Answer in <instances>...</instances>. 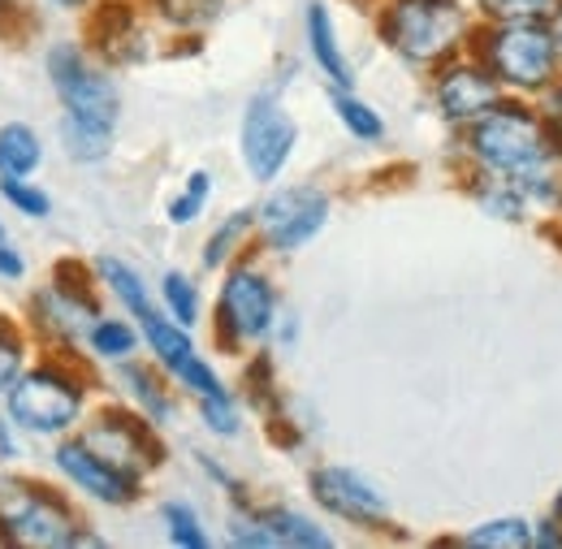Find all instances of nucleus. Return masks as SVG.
Here are the masks:
<instances>
[{
    "label": "nucleus",
    "instance_id": "79ce46f5",
    "mask_svg": "<svg viewBox=\"0 0 562 549\" xmlns=\"http://www.w3.org/2000/svg\"><path fill=\"white\" fill-rule=\"evenodd\" d=\"M550 519H554V524L562 528V489L554 493V502H550Z\"/></svg>",
    "mask_w": 562,
    "mask_h": 549
},
{
    "label": "nucleus",
    "instance_id": "c756f323",
    "mask_svg": "<svg viewBox=\"0 0 562 549\" xmlns=\"http://www.w3.org/2000/svg\"><path fill=\"white\" fill-rule=\"evenodd\" d=\"M169 31H204L225 13V0H147Z\"/></svg>",
    "mask_w": 562,
    "mask_h": 549
},
{
    "label": "nucleus",
    "instance_id": "c03bdc74",
    "mask_svg": "<svg viewBox=\"0 0 562 549\" xmlns=\"http://www.w3.org/2000/svg\"><path fill=\"white\" fill-rule=\"evenodd\" d=\"M4 234H9V229H4V221H0V238H4Z\"/></svg>",
    "mask_w": 562,
    "mask_h": 549
},
{
    "label": "nucleus",
    "instance_id": "f257e3e1",
    "mask_svg": "<svg viewBox=\"0 0 562 549\" xmlns=\"http://www.w3.org/2000/svg\"><path fill=\"white\" fill-rule=\"evenodd\" d=\"M0 403L26 437L57 441V437L78 433V424L95 407V381H91L82 355L40 350Z\"/></svg>",
    "mask_w": 562,
    "mask_h": 549
},
{
    "label": "nucleus",
    "instance_id": "f8f14e48",
    "mask_svg": "<svg viewBox=\"0 0 562 549\" xmlns=\"http://www.w3.org/2000/svg\"><path fill=\"white\" fill-rule=\"evenodd\" d=\"M307 493L329 519L347 524L355 533H394L398 528L385 489L351 463H316L307 472Z\"/></svg>",
    "mask_w": 562,
    "mask_h": 549
},
{
    "label": "nucleus",
    "instance_id": "6ab92c4d",
    "mask_svg": "<svg viewBox=\"0 0 562 549\" xmlns=\"http://www.w3.org/2000/svg\"><path fill=\"white\" fill-rule=\"evenodd\" d=\"M256 519L265 524L269 533V546L273 549H334V533L303 515L299 506H285V502H256Z\"/></svg>",
    "mask_w": 562,
    "mask_h": 549
},
{
    "label": "nucleus",
    "instance_id": "4468645a",
    "mask_svg": "<svg viewBox=\"0 0 562 549\" xmlns=\"http://www.w3.org/2000/svg\"><path fill=\"white\" fill-rule=\"evenodd\" d=\"M428 96H432L437 117H441L446 126L463 131V126H472L476 117H485L506 91L497 87V78H493L490 69L481 66L476 53H459V57L432 66Z\"/></svg>",
    "mask_w": 562,
    "mask_h": 549
},
{
    "label": "nucleus",
    "instance_id": "72a5a7b5",
    "mask_svg": "<svg viewBox=\"0 0 562 549\" xmlns=\"http://www.w3.org/2000/svg\"><path fill=\"white\" fill-rule=\"evenodd\" d=\"M0 200L13 208V216H26V221L53 216V195L31 178H0Z\"/></svg>",
    "mask_w": 562,
    "mask_h": 549
},
{
    "label": "nucleus",
    "instance_id": "473e14b6",
    "mask_svg": "<svg viewBox=\"0 0 562 549\" xmlns=\"http://www.w3.org/2000/svg\"><path fill=\"white\" fill-rule=\"evenodd\" d=\"M195 412H200V424L221 441H234L243 433V403H238L234 390L212 394V399H195Z\"/></svg>",
    "mask_w": 562,
    "mask_h": 549
},
{
    "label": "nucleus",
    "instance_id": "a211bd4d",
    "mask_svg": "<svg viewBox=\"0 0 562 549\" xmlns=\"http://www.w3.org/2000/svg\"><path fill=\"white\" fill-rule=\"evenodd\" d=\"M91 273H95L100 294H104V299H113V303H117V312H126V316H135V321H143L147 312H156V307H160V303H156V294H151V285H147V277H143L131 260L113 256V251L95 256V260H91Z\"/></svg>",
    "mask_w": 562,
    "mask_h": 549
},
{
    "label": "nucleus",
    "instance_id": "c85d7f7f",
    "mask_svg": "<svg viewBox=\"0 0 562 549\" xmlns=\"http://www.w3.org/2000/svg\"><path fill=\"white\" fill-rule=\"evenodd\" d=\"M160 528H165L169 546H178V549L212 546V533H209V524H204V515H200L187 497H165V502H160Z\"/></svg>",
    "mask_w": 562,
    "mask_h": 549
},
{
    "label": "nucleus",
    "instance_id": "37998d69",
    "mask_svg": "<svg viewBox=\"0 0 562 549\" xmlns=\"http://www.w3.org/2000/svg\"><path fill=\"white\" fill-rule=\"evenodd\" d=\"M550 26H554V35H559V44H562V4H559V13L550 18Z\"/></svg>",
    "mask_w": 562,
    "mask_h": 549
},
{
    "label": "nucleus",
    "instance_id": "e433bc0d",
    "mask_svg": "<svg viewBox=\"0 0 562 549\" xmlns=\"http://www.w3.org/2000/svg\"><path fill=\"white\" fill-rule=\"evenodd\" d=\"M0 281L4 285H22L26 281V251L9 234L0 238Z\"/></svg>",
    "mask_w": 562,
    "mask_h": 549
},
{
    "label": "nucleus",
    "instance_id": "5701e85b",
    "mask_svg": "<svg viewBox=\"0 0 562 549\" xmlns=\"http://www.w3.org/2000/svg\"><path fill=\"white\" fill-rule=\"evenodd\" d=\"M57 143H61V152L70 156L74 165H104V160L113 156L117 131L61 113V117H57Z\"/></svg>",
    "mask_w": 562,
    "mask_h": 549
},
{
    "label": "nucleus",
    "instance_id": "aec40b11",
    "mask_svg": "<svg viewBox=\"0 0 562 549\" xmlns=\"http://www.w3.org/2000/svg\"><path fill=\"white\" fill-rule=\"evenodd\" d=\"M87 359H95V363H126V359H135L143 350V334H139V321L135 316H126V312H100L95 321H91V329H87Z\"/></svg>",
    "mask_w": 562,
    "mask_h": 549
},
{
    "label": "nucleus",
    "instance_id": "f704fd0d",
    "mask_svg": "<svg viewBox=\"0 0 562 549\" xmlns=\"http://www.w3.org/2000/svg\"><path fill=\"white\" fill-rule=\"evenodd\" d=\"M195 468H200V472L209 477V484H216V489H221L229 502L251 497V493H247V484H243V477H234V472H229V468H225L216 455H209V450H195Z\"/></svg>",
    "mask_w": 562,
    "mask_h": 549
},
{
    "label": "nucleus",
    "instance_id": "dca6fc26",
    "mask_svg": "<svg viewBox=\"0 0 562 549\" xmlns=\"http://www.w3.org/2000/svg\"><path fill=\"white\" fill-rule=\"evenodd\" d=\"M113 385L122 390V403L135 407L143 419H151L156 428H169L178 419V385L165 368L143 363L135 355L126 363H113Z\"/></svg>",
    "mask_w": 562,
    "mask_h": 549
},
{
    "label": "nucleus",
    "instance_id": "20e7f679",
    "mask_svg": "<svg viewBox=\"0 0 562 549\" xmlns=\"http://www.w3.org/2000/svg\"><path fill=\"white\" fill-rule=\"evenodd\" d=\"M468 53L497 78L506 96H546L559 87L562 44L550 22H481Z\"/></svg>",
    "mask_w": 562,
    "mask_h": 549
},
{
    "label": "nucleus",
    "instance_id": "7c9ffc66",
    "mask_svg": "<svg viewBox=\"0 0 562 549\" xmlns=\"http://www.w3.org/2000/svg\"><path fill=\"white\" fill-rule=\"evenodd\" d=\"M212 173L209 169H191L187 173V182H182V191L169 200V208H165V221L169 225H178V229H187V225H195L204 212H209L212 204Z\"/></svg>",
    "mask_w": 562,
    "mask_h": 549
},
{
    "label": "nucleus",
    "instance_id": "6e6552de",
    "mask_svg": "<svg viewBox=\"0 0 562 549\" xmlns=\"http://www.w3.org/2000/svg\"><path fill=\"white\" fill-rule=\"evenodd\" d=\"M44 78L61 113L117 131L122 126V87L82 40H53L44 48Z\"/></svg>",
    "mask_w": 562,
    "mask_h": 549
},
{
    "label": "nucleus",
    "instance_id": "ea45409f",
    "mask_svg": "<svg viewBox=\"0 0 562 549\" xmlns=\"http://www.w3.org/2000/svg\"><path fill=\"white\" fill-rule=\"evenodd\" d=\"M48 9H57V13H91L100 0H44Z\"/></svg>",
    "mask_w": 562,
    "mask_h": 549
},
{
    "label": "nucleus",
    "instance_id": "f03ea898",
    "mask_svg": "<svg viewBox=\"0 0 562 549\" xmlns=\"http://www.w3.org/2000/svg\"><path fill=\"white\" fill-rule=\"evenodd\" d=\"M0 546L4 549H104L66 489L22 472L0 477Z\"/></svg>",
    "mask_w": 562,
    "mask_h": 549
},
{
    "label": "nucleus",
    "instance_id": "9d476101",
    "mask_svg": "<svg viewBox=\"0 0 562 549\" xmlns=\"http://www.w3.org/2000/svg\"><path fill=\"white\" fill-rule=\"evenodd\" d=\"M329 216H334V195L325 187L312 182L278 187L256 204V243L265 256H294L325 234Z\"/></svg>",
    "mask_w": 562,
    "mask_h": 549
},
{
    "label": "nucleus",
    "instance_id": "cd10ccee",
    "mask_svg": "<svg viewBox=\"0 0 562 549\" xmlns=\"http://www.w3.org/2000/svg\"><path fill=\"white\" fill-rule=\"evenodd\" d=\"M35 355H40V346L31 338L26 321L0 312V399L13 390V381L26 372V363H31Z\"/></svg>",
    "mask_w": 562,
    "mask_h": 549
},
{
    "label": "nucleus",
    "instance_id": "39448f33",
    "mask_svg": "<svg viewBox=\"0 0 562 549\" xmlns=\"http://www.w3.org/2000/svg\"><path fill=\"white\" fill-rule=\"evenodd\" d=\"M459 147L468 156L472 169L497 173V178H519L528 173L554 143L546 113H537L524 96H502L485 117H476L472 126L459 131Z\"/></svg>",
    "mask_w": 562,
    "mask_h": 549
},
{
    "label": "nucleus",
    "instance_id": "b1692460",
    "mask_svg": "<svg viewBox=\"0 0 562 549\" xmlns=\"http://www.w3.org/2000/svg\"><path fill=\"white\" fill-rule=\"evenodd\" d=\"M329 104H334V117L338 126L355 138V143H385V117L376 104H368L363 96H355V87H329Z\"/></svg>",
    "mask_w": 562,
    "mask_h": 549
},
{
    "label": "nucleus",
    "instance_id": "bb28decb",
    "mask_svg": "<svg viewBox=\"0 0 562 549\" xmlns=\"http://www.w3.org/2000/svg\"><path fill=\"white\" fill-rule=\"evenodd\" d=\"M450 546L459 549H532V519L524 515H497L476 528H468L463 537H454Z\"/></svg>",
    "mask_w": 562,
    "mask_h": 549
},
{
    "label": "nucleus",
    "instance_id": "0eeeda50",
    "mask_svg": "<svg viewBox=\"0 0 562 549\" xmlns=\"http://www.w3.org/2000/svg\"><path fill=\"white\" fill-rule=\"evenodd\" d=\"M104 312L100 285L91 265L82 260H57L48 281L26 299V329L40 350H61V355H82L91 321Z\"/></svg>",
    "mask_w": 562,
    "mask_h": 549
},
{
    "label": "nucleus",
    "instance_id": "a878e982",
    "mask_svg": "<svg viewBox=\"0 0 562 549\" xmlns=\"http://www.w3.org/2000/svg\"><path fill=\"white\" fill-rule=\"evenodd\" d=\"M472 187V200L476 208L493 216V221H524L528 216V200L519 195V187L510 182V178H497V173H481V169H472V178H468Z\"/></svg>",
    "mask_w": 562,
    "mask_h": 549
},
{
    "label": "nucleus",
    "instance_id": "a19ab883",
    "mask_svg": "<svg viewBox=\"0 0 562 549\" xmlns=\"http://www.w3.org/2000/svg\"><path fill=\"white\" fill-rule=\"evenodd\" d=\"M22 18V4L18 0H0V31H13Z\"/></svg>",
    "mask_w": 562,
    "mask_h": 549
},
{
    "label": "nucleus",
    "instance_id": "4c0bfd02",
    "mask_svg": "<svg viewBox=\"0 0 562 549\" xmlns=\"http://www.w3.org/2000/svg\"><path fill=\"white\" fill-rule=\"evenodd\" d=\"M299 329H303V325H299V316H294L290 307H281V316H278V325H273V338H269V346H281V350H285V346H294V343H299Z\"/></svg>",
    "mask_w": 562,
    "mask_h": 549
},
{
    "label": "nucleus",
    "instance_id": "393cba45",
    "mask_svg": "<svg viewBox=\"0 0 562 549\" xmlns=\"http://www.w3.org/2000/svg\"><path fill=\"white\" fill-rule=\"evenodd\" d=\"M156 303H160L165 316H173V321L187 325V329H195V325L204 321V294H200V281H195L191 273H182V269L160 273V281H156Z\"/></svg>",
    "mask_w": 562,
    "mask_h": 549
},
{
    "label": "nucleus",
    "instance_id": "2eb2a0df",
    "mask_svg": "<svg viewBox=\"0 0 562 549\" xmlns=\"http://www.w3.org/2000/svg\"><path fill=\"white\" fill-rule=\"evenodd\" d=\"M87 48L104 61V66H139L151 57V35L143 26L139 4L131 0H100L91 9V26H87Z\"/></svg>",
    "mask_w": 562,
    "mask_h": 549
},
{
    "label": "nucleus",
    "instance_id": "9b49d317",
    "mask_svg": "<svg viewBox=\"0 0 562 549\" xmlns=\"http://www.w3.org/2000/svg\"><path fill=\"white\" fill-rule=\"evenodd\" d=\"M294 147H299V122L285 109V100L273 87L256 91L238 122V156L247 178L260 187H273L285 173V165L294 160Z\"/></svg>",
    "mask_w": 562,
    "mask_h": 549
},
{
    "label": "nucleus",
    "instance_id": "58836bf2",
    "mask_svg": "<svg viewBox=\"0 0 562 549\" xmlns=\"http://www.w3.org/2000/svg\"><path fill=\"white\" fill-rule=\"evenodd\" d=\"M532 546L537 549H562V528L550 519V515L532 524Z\"/></svg>",
    "mask_w": 562,
    "mask_h": 549
},
{
    "label": "nucleus",
    "instance_id": "4be33fe9",
    "mask_svg": "<svg viewBox=\"0 0 562 549\" xmlns=\"http://www.w3.org/2000/svg\"><path fill=\"white\" fill-rule=\"evenodd\" d=\"M44 165V135L31 122L0 126V178H35Z\"/></svg>",
    "mask_w": 562,
    "mask_h": 549
},
{
    "label": "nucleus",
    "instance_id": "c9c22d12",
    "mask_svg": "<svg viewBox=\"0 0 562 549\" xmlns=\"http://www.w3.org/2000/svg\"><path fill=\"white\" fill-rule=\"evenodd\" d=\"M26 459V433L13 424V415L0 403V468H18Z\"/></svg>",
    "mask_w": 562,
    "mask_h": 549
},
{
    "label": "nucleus",
    "instance_id": "1a4fd4ad",
    "mask_svg": "<svg viewBox=\"0 0 562 549\" xmlns=\"http://www.w3.org/2000/svg\"><path fill=\"white\" fill-rule=\"evenodd\" d=\"M78 437L109 463H117L122 472L147 481L151 472L165 468L169 459V446L160 437V428L151 419H143L135 407L126 403H104V407H91L87 419L78 424Z\"/></svg>",
    "mask_w": 562,
    "mask_h": 549
},
{
    "label": "nucleus",
    "instance_id": "2f4dec72",
    "mask_svg": "<svg viewBox=\"0 0 562 549\" xmlns=\"http://www.w3.org/2000/svg\"><path fill=\"white\" fill-rule=\"evenodd\" d=\"M562 0H472L481 22H550Z\"/></svg>",
    "mask_w": 562,
    "mask_h": 549
},
{
    "label": "nucleus",
    "instance_id": "7ed1b4c3",
    "mask_svg": "<svg viewBox=\"0 0 562 549\" xmlns=\"http://www.w3.org/2000/svg\"><path fill=\"white\" fill-rule=\"evenodd\" d=\"M476 31L472 0H376L381 44L416 69H432L468 53Z\"/></svg>",
    "mask_w": 562,
    "mask_h": 549
},
{
    "label": "nucleus",
    "instance_id": "423d86ee",
    "mask_svg": "<svg viewBox=\"0 0 562 549\" xmlns=\"http://www.w3.org/2000/svg\"><path fill=\"white\" fill-rule=\"evenodd\" d=\"M278 316V281H273V273L256 256L243 251L234 265L221 269L216 307H212V334H216V346L225 355H247V350L269 346Z\"/></svg>",
    "mask_w": 562,
    "mask_h": 549
},
{
    "label": "nucleus",
    "instance_id": "ddd939ff",
    "mask_svg": "<svg viewBox=\"0 0 562 549\" xmlns=\"http://www.w3.org/2000/svg\"><path fill=\"white\" fill-rule=\"evenodd\" d=\"M48 463H53L57 481L66 484L70 493H78L82 502L109 506V511H126V506H135V502L143 497V489H147V481L131 477V472H122V468L109 463V459H100L78 433L53 441Z\"/></svg>",
    "mask_w": 562,
    "mask_h": 549
},
{
    "label": "nucleus",
    "instance_id": "412c9836",
    "mask_svg": "<svg viewBox=\"0 0 562 549\" xmlns=\"http://www.w3.org/2000/svg\"><path fill=\"white\" fill-rule=\"evenodd\" d=\"M251 238H256V208H238V212L221 216L212 225V234L204 238V247H200V269L221 273L225 265H234L251 247Z\"/></svg>",
    "mask_w": 562,
    "mask_h": 549
},
{
    "label": "nucleus",
    "instance_id": "f3484780",
    "mask_svg": "<svg viewBox=\"0 0 562 549\" xmlns=\"http://www.w3.org/2000/svg\"><path fill=\"white\" fill-rule=\"evenodd\" d=\"M303 40H307V53H312V61L325 74L329 87H355L351 57L342 48L338 22H334L325 0H307V9H303Z\"/></svg>",
    "mask_w": 562,
    "mask_h": 549
}]
</instances>
